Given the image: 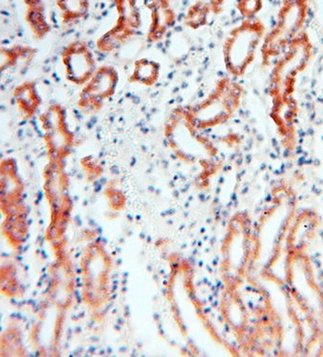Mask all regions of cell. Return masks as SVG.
I'll return each mask as SVG.
<instances>
[{
    "instance_id": "cell-1",
    "label": "cell",
    "mask_w": 323,
    "mask_h": 357,
    "mask_svg": "<svg viewBox=\"0 0 323 357\" xmlns=\"http://www.w3.org/2000/svg\"><path fill=\"white\" fill-rule=\"evenodd\" d=\"M308 0H284L280 8L276 25L263 40L261 47L263 64L268 66L300 36L308 20Z\"/></svg>"
},
{
    "instance_id": "cell-2",
    "label": "cell",
    "mask_w": 323,
    "mask_h": 357,
    "mask_svg": "<svg viewBox=\"0 0 323 357\" xmlns=\"http://www.w3.org/2000/svg\"><path fill=\"white\" fill-rule=\"evenodd\" d=\"M266 26L257 18L245 20L231 29L223 45V59L231 76L239 77L246 74L254 63L258 48L265 38Z\"/></svg>"
},
{
    "instance_id": "cell-3",
    "label": "cell",
    "mask_w": 323,
    "mask_h": 357,
    "mask_svg": "<svg viewBox=\"0 0 323 357\" xmlns=\"http://www.w3.org/2000/svg\"><path fill=\"white\" fill-rule=\"evenodd\" d=\"M312 44L308 33L303 31L289 45L271 72L269 93L273 104L292 98L296 80L306 68L312 57Z\"/></svg>"
},
{
    "instance_id": "cell-4",
    "label": "cell",
    "mask_w": 323,
    "mask_h": 357,
    "mask_svg": "<svg viewBox=\"0 0 323 357\" xmlns=\"http://www.w3.org/2000/svg\"><path fill=\"white\" fill-rule=\"evenodd\" d=\"M243 89L231 79H220L208 98L189 109L191 117L201 130L223 125L231 119L241 105Z\"/></svg>"
},
{
    "instance_id": "cell-5",
    "label": "cell",
    "mask_w": 323,
    "mask_h": 357,
    "mask_svg": "<svg viewBox=\"0 0 323 357\" xmlns=\"http://www.w3.org/2000/svg\"><path fill=\"white\" fill-rule=\"evenodd\" d=\"M39 121L48 151L53 160H60L74 141L66 108L60 104L50 105L40 114Z\"/></svg>"
},
{
    "instance_id": "cell-6",
    "label": "cell",
    "mask_w": 323,
    "mask_h": 357,
    "mask_svg": "<svg viewBox=\"0 0 323 357\" xmlns=\"http://www.w3.org/2000/svg\"><path fill=\"white\" fill-rule=\"evenodd\" d=\"M117 82L118 74L114 67L96 68L92 77L83 85L78 106L86 114L98 112L103 106L104 102L114 96Z\"/></svg>"
},
{
    "instance_id": "cell-7",
    "label": "cell",
    "mask_w": 323,
    "mask_h": 357,
    "mask_svg": "<svg viewBox=\"0 0 323 357\" xmlns=\"http://www.w3.org/2000/svg\"><path fill=\"white\" fill-rule=\"evenodd\" d=\"M62 63L66 79L75 85H85L96 70L92 51L83 41L67 45L62 52Z\"/></svg>"
},
{
    "instance_id": "cell-8",
    "label": "cell",
    "mask_w": 323,
    "mask_h": 357,
    "mask_svg": "<svg viewBox=\"0 0 323 357\" xmlns=\"http://www.w3.org/2000/svg\"><path fill=\"white\" fill-rule=\"evenodd\" d=\"M144 2L150 13L148 38L158 41L176 23V13L172 9L171 0H144Z\"/></svg>"
},
{
    "instance_id": "cell-9",
    "label": "cell",
    "mask_w": 323,
    "mask_h": 357,
    "mask_svg": "<svg viewBox=\"0 0 323 357\" xmlns=\"http://www.w3.org/2000/svg\"><path fill=\"white\" fill-rule=\"evenodd\" d=\"M13 99L23 119L29 120L38 114L43 104L38 85L32 80H26L15 86Z\"/></svg>"
},
{
    "instance_id": "cell-10",
    "label": "cell",
    "mask_w": 323,
    "mask_h": 357,
    "mask_svg": "<svg viewBox=\"0 0 323 357\" xmlns=\"http://www.w3.org/2000/svg\"><path fill=\"white\" fill-rule=\"evenodd\" d=\"M36 54V48L29 45H0V84L8 72L27 66L34 60Z\"/></svg>"
},
{
    "instance_id": "cell-11",
    "label": "cell",
    "mask_w": 323,
    "mask_h": 357,
    "mask_svg": "<svg viewBox=\"0 0 323 357\" xmlns=\"http://www.w3.org/2000/svg\"><path fill=\"white\" fill-rule=\"evenodd\" d=\"M316 227V219L308 212L299 217L293 225L289 237V247L293 254H300L308 245Z\"/></svg>"
},
{
    "instance_id": "cell-12",
    "label": "cell",
    "mask_w": 323,
    "mask_h": 357,
    "mask_svg": "<svg viewBox=\"0 0 323 357\" xmlns=\"http://www.w3.org/2000/svg\"><path fill=\"white\" fill-rule=\"evenodd\" d=\"M25 20L35 38L42 40L50 33L52 26L45 15L44 3L28 7Z\"/></svg>"
},
{
    "instance_id": "cell-13",
    "label": "cell",
    "mask_w": 323,
    "mask_h": 357,
    "mask_svg": "<svg viewBox=\"0 0 323 357\" xmlns=\"http://www.w3.org/2000/svg\"><path fill=\"white\" fill-rule=\"evenodd\" d=\"M134 33H136V31L117 23L114 28L110 29L99 40L96 47L101 52H113L131 37H133Z\"/></svg>"
},
{
    "instance_id": "cell-14",
    "label": "cell",
    "mask_w": 323,
    "mask_h": 357,
    "mask_svg": "<svg viewBox=\"0 0 323 357\" xmlns=\"http://www.w3.org/2000/svg\"><path fill=\"white\" fill-rule=\"evenodd\" d=\"M117 13V23L137 31L140 26V10L137 0H114Z\"/></svg>"
},
{
    "instance_id": "cell-15",
    "label": "cell",
    "mask_w": 323,
    "mask_h": 357,
    "mask_svg": "<svg viewBox=\"0 0 323 357\" xmlns=\"http://www.w3.org/2000/svg\"><path fill=\"white\" fill-rule=\"evenodd\" d=\"M64 24L82 20L89 12V0H57L56 1Z\"/></svg>"
},
{
    "instance_id": "cell-16",
    "label": "cell",
    "mask_w": 323,
    "mask_h": 357,
    "mask_svg": "<svg viewBox=\"0 0 323 357\" xmlns=\"http://www.w3.org/2000/svg\"><path fill=\"white\" fill-rule=\"evenodd\" d=\"M160 66L155 61L142 59L134 63L130 82L139 84L152 86L157 82Z\"/></svg>"
},
{
    "instance_id": "cell-17",
    "label": "cell",
    "mask_w": 323,
    "mask_h": 357,
    "mask_svg": "<svg viewBox=\"0 0 323 357\" xmlns=\"http://www.w3.org/2000/svg\"><path fill=\"white\" fill-rule=\"evenodd\" d=\"M295 114L296 104L293 98L273 104V117L282 133L289 134L292 131Z\"/></svg>"
},
{
    "instance_id": "cell-18",
    "label": "cell",
    "mask_w": 323,
    "mask_h": 357,
    "mask_svg": "<svg viewBox=\"0 0 323 357\" xmlns=\"http://www.w3.org/2000/svg\"><path fill=\"white\" fill-rule=\"evenodd\" d=\"M211 12L210 4L204 1H199L190 7L185 16V24L191 29H196L206 25L208 15Z\"/></svg>"
},
{
    "instance_id": "cell-19",
    "label": "cell",
    "mask_w": 323,
    "mask_h": 357,
    "mask_svg": "<svg viewBox=\"0 0 323 357\" xmlns=\"http://www.w3.org/2000/svg\"><path fill=\"white\" fill-rule=\"evenodd\" d=\"M263 0H238L236 9L245 20H252L263 9Z\"/></svg>"
},
{
    "instance_id": "cell-20",
    "label": "cell",
    "mask_w": 323,
    "mask_h": 357,
    "mask_svg": "<svg viewBox=\"0 0 323 357\" xmlns=\"http://www.w3.org/2000/svg\"><path fill=\"white\" fill-rule=\"evenodd\" d=\"M225 2L226 0H210L211 12L215 13V15H220L222 13Z\"/></svg>"
},
{
    "instance_id": "cell-21",
    "label": "cell",
    "mask_w": 323,
    "mask_h": 357,
    "mask_svg": "<svg viewBox=\"0 0 323 357\" xmlns=\"http://www.w3.org/2000/svg\"><path fill=\"white\" fill-rule=\"evenodd\" d=\"M44 0H23L27 7L35 6V5H39L43 3Z\"/></svg>"
}]
</instances>
